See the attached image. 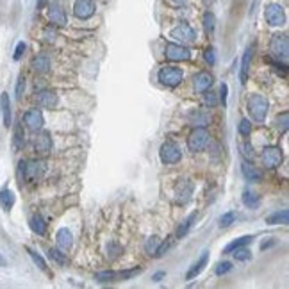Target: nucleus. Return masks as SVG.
I'll list each match as a JSON object with an SVG mask.
<instances>
[{"label":"nucleus","instance_id":"nucleus-1","mask_svg":"<svg viewBox=\"0 0 289 289\" xmlns=\"http://www.w3.org/2000/svg\"><path fill=\"white\" fill-rule=\"evenodd\" d=\"M43 171H45V163L43 161H20L18 163V173L23 180L34 182V180L41 179Z\"/></svg>","mask_w":289,"mask_h":289},{"label":"nucleus","instance_id":"nucleus-2","mask_svg":"<svg viewBox=\"0 0 289 289\" xmlns=\"http://www.w3.org/2000/svg\"><path fill=\"white\" fill-rule=\"evenodd\" d=\"M248 113L252 116V120H255L257 124H262L268 116V111H270V104L262 95H252L248 98Z\"/></svg>","mask_w":289,"mask_h":289},{"label":"nucleus","instance_id":"nucleus-3","mask_svg":"<svg viewBox=\"0 0 289 289\" xmlns=\"http://www.w3.org/2000/svg\"><path fill=\"white\" fill-rule=\"evenodd\" d=\"M270 52L277 61L288 63L289 59V38L286 34H275L270 41Z\"/></svg>","mask_w":289,"mask_h":289},{"label":"nucleus","instance_id":"nucleus-4","mask_svg":"<svg viewBox=\"0 0 289 289\" xmlns=\"http://www.w3.org/2000/svg\"><path fill=\"white\" fill-rule=\"evenodd\" d=\"M159 157L163 165H177L182 159V150L177 143L173 141H166L163 143V147L159 150Z\"/></svg>","mask_w":289,"mask_h":289},{"label":"nucleus","instance_id":"nucleus-5","mask_svg":"<svg viewBox=\"0 0 289 289\" xmlns=\"http://www.w3.org/2000/svg\"><path fill=\"white\" fill-rule=\"evenodd\" d=\"M157 79H159V83L166 87H175L179 86L182 83L184 74L180 72L179 68H175V66H165V68L159 70V74H157Z\"/></svg>","mask_w":289,"mask_h":289},{"label":"nucleus","instance_id":"nucleus-6","mask_svg":"<svg viewBox=\"0 0 289 289\" xmlns=\"http://www.w3.org/2000/svg\"><path fill=\"white\" fill-rule=\"evenodd\" d=\"M209 132H207L204 127H197L195 130H193L191 134H189L188 138V148L191 152H202L207 148V145H209Z\"/></svg>","mask_w":289,"mask_h":289},{"label":"nucleus","instance_id":"nucleus-7","mask_svg":"<svg viewBox=\"0 0 289 289\" xmlns=\"http://www.w3.org/2000/svg\"><path fill=\"white\" fill-rule=\"evenodd\" d=\"M264 18L271 27H282L286 25V11L280 4H268L264 9Z\"/></svg>","mask_w":289,"mask_h":289},{"label":"nucleus","instance_id":"nucleus-8","mask_svg":"<svg viewBox=\"0 0 289 289\" xmlns=\"http://www.w3.org/2000/svg\"><path fill=\"white\" fill-rule=\"evenodd\" d=\"M165 55L168 61H188L191 57V50L180 43H166Z\"/></svg>","mask_w":289,"mask_h":289},{"label":"nucleus","instance_id":"nucleus-9","mask_svg":"<svg viewBox=\"0 0 289 289\" xmlns=\"http://www.w3.org/2000/svg\"><path fill=\"white\" fill-rule=\"evenodd\" d=\"M170 36L175 38V40H179L180 43H193L197 41V31L188 25V23H179L177 27L171 29Z\"/></svg>","mask_w":289,"mask_h":289},{"label":"nucleus","instance_id":"nucleus-10","mask_svg":"<svg viewBox=\"0 0 289 289\" xmlns=\"http://www.w3.org/2000/svg\"><path fill=\"white\" fill-rule=\"evenodd\" d=\"M284 161V154L280 147H266L262 150V163L266 168H279Z\"/></svg>","mask_w":289,"mask_h":289},{"label":"nucleus","instance_id":"nucleus-11","mask_svg":"<svg viewBox=\"0 0 289 289\" xmlns=\"http://www.w3.org/2000/svg\"><path fill=\"white\" fill-rule=\"evenodd\" d=\"M23 124L29 130L32 132H38V130H41L43 124H45V120H43V115L40 109H29L25 115H23Z\"/></svg>","mask_w":289,"mask_h":289},{"label":"nucleus","instance_id":"nucleus-12","mask_svg":"<svg viewBox=\"0 0 289 289\" xmlns=\"http://www.w3.org/2000/svg\"><path fill=\"white\" fill-rule=\"evenodd\" d=\"M96 11V4L95 0H77L74 5V14L81 20H87L91 18Z\"/></svg>","mask_w":289,"mask_h":289},{"label":"nucleus","instance_id":"nucleus-13","mask_svg":"<svg viewBox=\"0 0 289 289\" xmlns=\"http://www.w3.org/2000/svg\"><path fill=\"white\" fill-rule=\"evenodd\" d=\"M209 257H211V253H209V250H204L202 255L198 257L197 262H193L191 268L188 270V273H186V280H193L197 279L200 273L204 271V268L207 266V262H209Z\"/></svg>","mask_w":289,"mask_h":289},{"label":"nucleus","instance_id":"nucleus-14","mask_svg":"<svg viewBox=\"0 0 289 289\" xmlns=\"http://www.w3.org/2000/svg\"><path fill=\"white\" fill-rule=\"evenodd\" d=\"M55 245H57V248L63 250V252L72 250V247H74V234L70 232V229L63 227V229L57 230V234H55Z\"/></svg>","mask_w":289,"mask_h":289},{"label":"nucleus","instance_id":"nucleus-15","mask_svg":"<svg viewBox=\"0 0 289 289\" xmlns=\"http://www.w3.org/2000/svg\"><path fill=\"white\" fill-rule=\"evenodd\" d=\"M193 182L188 179L180 180L179 184H177V189H175V195H177V202L179 204H188L189 200H191V195H193Z\"/></svg>","mask_w":289,"mask_h":289},{"label":"nucleus","instance_id":"nucleus-16","mask_svg":"<svg viewBox=\"0 0 289 289\" xmlns=\"http://www.w3.org/2000/svg\"><path fill=\"white\" fill-rule=\"evenodd\" d=\"M212 83H214V79L209 72H198L193 79V86H195V91L197 93H204L207 89H211Z\"/></svg>","mask_w":289,"mask_h":289},{"label":"nucleus","instance_id":"nucleus-17","mask_svg":"<svg viewBox=\"0 0 289 289\" xmlns=\"http://www.w3.org/2000/svg\"><path fill=\"white\" fill-rule=\"evenodd\" d=\"M253 50H255V46L250 45L243 54L241 70H239V81H241V84H247L248 81V72H250V64H252V59H253Z\"/></svg>","mask_w":289,"mask_h":289},{"label":"nucleus","instance_id":"nucleus-18","mask_svg":"<svg viewBox=\"0 0 289 289\" xmlns=\"http://www.w3.org/2000/svg\"><path fill=\"white\" fill-rule=\"evenodd\" d=\"M36 102H38V106L43 107V109H52V107L57 106L59 98H57V95H55L54 91H50V89H43V91H40L36 95Z\"/></svg>","mask_w":289,"mask_h":289},{"label":"nucleus","instance_id":"nucleus-19","mask_svg":"<svg viewBox=\"0 0 289 289\" xmlns=\"http://www.w3.org/2000/svg\"><path fill=\"white\" fill-rule=\"evenodd\" d=\"M0 111H2V122H4V127L9 128L11 122H13V111H11V100L7 93H0Z\"/></svg>","mask_w":289,"mask_h":289},{"label":"nucleus","instance_id":"nucleus-20","mask_svg":"<svg viewBox=\"0 0 289 289\" xmlns=\"http://www.w3.org/2000/svg\"><path fill=\"white\" fill-rule=\"evenodd\" d=\"M48 18H50V22L55 23V25H66V22H68L66 13H64L63 5H61L59 2H52V4L48 5Z\"/></svg>","mask_w":289,"mask_h":289},{"label":"nucleus","instance_id":"nucleus-21","mask_svg":"<svg viewBox=\"0 0 289 289\" xmlns=\"http://www.w3.org/2000/svg\"><path fill=\"white\" fill-rule=\"evenodd\" d=\"M34 150L38 154H48L52 150V138L48 132H41L38 134L34 138Z\"/></svg>","mask_w":289,"mask_h":289},{"label":"nucleus","instance_id":"nucleus-22","mask_svg":"<svg viewBox=\"0 0 289 289\" xmlns=\"http://www.w3.org/2000/svg\"><path fill=\"white\" fill-rule=\"evenodd\" d=\"M241 171H243V177L248 182H261L262 180V171L257 170L255 166L250 165L248 161H243V163H241Z\"/></svg>","mask_w":289,"mask_h":289},{"label":"nucleus","instance_id":"nucleus-23","mask_svg":"<svg viewBox=\"0 0 289 289\" xmlns=\"http://www.w3.org/2000/svg\"><path fill=\"white\" fill-rule=\"evenodd\" d=\"M188 120L191 125H197V127H206V125L211 124V116L207 115L206 111L195 109L188 115Z\"/></svg>","mask_w":289,"mask_h":289},{"label":"nucleus","instance_id":"nucleus-24","mask_svg":"<svg viewBox=\"0 0 289 289\" xmlns=\"http://www.w3.org/2000/svg\"><path fill=\"white\" fill-rule=\"evenodd\" d=\"M14 204H16V195H14L9 188L0 189V207H2L5 212H9L14 207Z\"/></svg>","mask_w":289,"mask_h":289},{"label":"nucleus","instance_id":"nucleus-25","mask_svg":"<svg viewBox=\"0 0 289 289\" xmlns=\"http://www.w3.org/2000/svg\"><path fill=\"white\" fill-rule=\"evenodd\" d=\"M29 227L34 234L38 236H45L46 234V221L43 220L41 214H32L31 220H29Z\"/></svg>","mask_w":289,"mask_h":289},{"label":"nucleus","instance_id":"nucleus-26","mask_svg":"<svg viewBox=\"0 0 289 289\" xmlns=\"http://www.w3.org/2000/svg\"><path fill=\"white\" fill-rule=\"evenodd\" d=\"M32 68L36 70L38 74H46L50 70V57L45 54H40L32 59Z\"/></svg>","mask_w":289,"mask_h":289},{"label":"nucleus","instance_id":"nucleus-27","mask_svg":"<svg viewBox=\"0 0 289 289\" xmlns=\"http://www.w3.org/2000/svg\"><path fill=\"white\" fill-rule=\"evenodd\" d=\"M195 220H197V212H191V214H189L188 218H186V220H184L182 223L179 225V229H177V234H175V238H177V239L186 238V236H188V232L191 230Z\"/></svg>","mask_w":289,"mask_h":289},{"label":"nucleus","instance_id":"nucleus-28","mask_svg":"<svg viewBox=\"0 0 289 289\" xmlns=\"http://www.w3.org/2000/svg\"><path fill=\"white\" fill-rule=\"evenodd\" d=\"M253 238H255V236H241V238L234 239V241H230V243L223 248V253H232L236 250V248H239V247H248V245H250L253 241Z\"/></svg>","mask_w":289,"mask_h":289},{"label":"nucleus","instance_id":"nucleus-29","mask_svg":"<svg viewBox=\"0 0 289 289\" xmlns=\"http://www.w3.org/2000/svg\"><path fill=\"white\" fill-rule=\"evenodd\" d=\"M266 223L268 225H288L289 211L288 209H282V211H277V212H273V214L266 216Z\"/></svg>","mask_w":289,"mask_h":289},{"label":"nucleus","instance_id":"nucleus-30","mask_svg":"<svg viewBox=\"0 0 289 289\" xmlns=\"http://www.w3.org/2000/svg\"><path fill=\"white\" fill-rule=\"evenodd\" d=\"M95 280L102 282V284H107V282H116V280H122V273L115 270H106V271H98L95 273Z\"/></svg>","mask_w":289,"mask_h":289},{"label":"nucleus","instance_id":"nucleus-31","mask_svg":"<svg viewBox=\"0 0 289 289\" xmlns=\"http://www.w3.org/2000/svg\"><path fill=\"white\" fill-rule=\"evenodd\" d=\"M241 200H243V204L248 207V209H257V207L261 206V197L253 191H248V189H245L243 191Z\"/></svg>","mask_w":289,"mask_h":289},{"label":"nucleus","instance_id":"nucleus-32","mask_svg":"<svg viewBox=\"0 0 289 289\" xmlns=\"http://www.w3.org/2000/svg\"><path fill=\"white\" fill-rule=\"evenodd\" d=\"M13 147H14V150H22V148L25 147V134H23V127L20 124L14 127Z\"/></svg>","mask_w":289,"mask_h":289},{"label":"nucleus","instance_id":"nucleus-33","mask_svg":"<svg viewBox=\"0 0 289 289\" xmlns=\"http://www.w3.org/2000/svg\"><path fill=\"white\" fill-rule=\"evenodd\" d=\"M202 23H204V31H206L207 34H214V29H216V18H214V14H212L211 11H207V13H204Z\"/></svg>","mask_w":289,"mask_h":289},{"label":"nucleus","instance_id":"nucleus-34","mask_svg":"<svg viewBox=\"0 0 289 289\" xmlns=\"http://www.w3.org/2000/svg\"><path fill=\"white\" fill-rule=\"evenodd\" d=\"M48 257H50L54 262H57L59 266L68 264V257L64 255V252L63 250H59V248H50V250H48Z\"/></svg>","mask_w":289,"mask_h":289},{"label":"nucleus","instance_id":"nucleus-35","mask_svg":"<svg viewBox=\"0 0 289 289\" xmlns=\"http://www.w3.org/2000/svg\"><path fill=\"white\" fill-rule=\"evenodd\" d=\"M27 253H29V257L32 259V262H34V264H36V266L40 268V270H41V271H46V270H48V266H46V261L43 259L41 255H40V253L34 252L32 248H27Z\"/></svg>","mask_w":289,"mask_h":289},{"label":"nucleus","instance_id":"nucleus-36","mask_svg":"<svg viewBox=\"0 0 289 289\" xmlns=\"http://www.w3.org/2000/svg\"><path fill=\"white\" fill-rule=\"evenodd\" d=\"M232 255H234V259H236V261H239V262H247V261H250V259H252V252H250L247 247L236 248L234 252H232Z\"/></svg>","mask_w":289,"mask_h":289},{"label":"nucleus","instance_id":"nucleus-37","mask_svg":"<svg viewBox=\"0 0 289 289\" xmlns=\"http://www.w3.org/2000/svg\"><path fill=\"white\" fill-rule=\"evenodd\" d=\"M238 132H239V136H241V138H248V136L252 134V122H250V120H247V118L241 120V122H239V125H238Z\"/></svg>","mask_w":289,"mask_h":289},{"label":"nucleus","instance_id":"nucleus-38","mask_svg":"<svg viewBox=\"0 0 289 289\" xmlns=\"http://www.w3.org/2000/svg\"><path fill=\"white\" fill-rule=\"evenodd\" d=\"M236 218H238V212L236 211H229V212H223L220 218V227L221 229H227V227H230V225L234 223Z\"/></svg>","mask_w":289,"mask_h":289},{"label":"nucleus","instance_id":"nucleus-39","mask_svg":"<svg viewBox=\"0 0 289 289\" xmlns=\"http://www.w3.org/2000/svg\"><path fill=\"white\" fill-rule=\"evenodd\" d=\"M239 152H241V156L245 157V161H252L253 159V147H252V143H248V141H245V143H239Z\"/></svg>","mask_w":289,"mask_h":289},{"label":"nucleus","instance_id":"nucleus-40","mask_svg":"<svg viewBox=\"0 0 289 289\" xmlns=\"http://www.w3.org/2000/svg\"><path fill=\"white\" fill-rule=\"evenodd\" d=\"M173 247V238H168L166 239V241H163V243H159V247H157V250H156V253H154V255H157V257H161V255H165L166 252H168V250H170V248Z\"/></svg>","mask_w":289,"mask_h":289},{"label":"nucleus","instance_id":"nucleus-41","mask_svg":"<svg viewBox=\"0 0 289 289\" xmlns=\"http://www.w3.org/2000/svg\"><path fill=\"white\" fill-rule=\"evenodd\" d=\"M230 270H232V262H229V261L218 262V264H216V268H214V273L218 277H221V275H227Z\"/></svg>","mask_w":289,"mask_h":289},{"label":"nucleus","instance_id":"nucleus-42","mask_svg":"<svg viewBox=\"0 0 289 289\" xmlns=\"http://www.w3.org/2000/svg\"><path fill=\"white\" fill-rule=\"evenodd\" d=\"M159 243H161V239L157 238V236H152V238L147 239V243H145V250H147L148 253H156Z\"/></svg>","mask_w":289,"mask_h":289},{"label":"nucleus","instance_id":"nucleus-43","mask_svg":"<svg viewBox=\"0 0 289 289\" xmlns=\"http://www.w3.org/2000/svg\"><path fill=\"white\" fill-rule=\"evenodd\" d=\"M23 91H25V77L20 75L18 81H16V87H14V96H16V100H22Z\"/></svg>","mask_w":289,"mask_h":289},{"label":"nucleus","instance_id":"nucleus-44","mask_svg":"<svg viewBox=\"0 0 289 289\" xmlns=\"http://www.w3.org/2000/svg\"><path fill=\"white\" fill-rule=\"evenodd\" d=\"M275 124H277V127L282 130V132H286V130H288V125H289V115L288 113H282V115L277 116Z\"/></svg>","mask_w":289,"mask_h":289},{"label":"nucleus","instance_id":"nucleus-45","mask_svg":"<svg viewBox=\"0 0 289 289\" xmlns=\"http://www.w3.org/2000/svg\"><path fill=\"white\" fill-rule=\"evenodd\" d=\"M206 95H204V104L209 107H214L216 104H218V98H216V93H212L211 89H207V91H204Z\"/></svg>","mask_w":289,"mask_h":289},{"label":"nucleus","instance_id":"nucleus-46","mask_svg":"<svg viewBox=\"0 0 289 289\" xmlns=\"http://www.w3.org/2000/svg\"><path fill=\"white\" fill-rule=\"evenodd\" d=\"M25 48H27V45H25L23 41H18V45L14 46L13 59H14V61H20V59H22V55L25 54Z\"/></svg>","mask_w":289,"mask_h":289},{"label":"nucleus","instance_id":"nucleus-47","mask_svg":"<svg viewBox=\"0 0 289 289\" xmlns=\"http://www.w3.org/2000/svg\"><path fill=\"white\" fill-rule=\"evenodd\" d=\"M204 59H206L207 63L211 64V66L216 63V55H214V48H212V46H209V48H206V52H204Z\"/></svg>","mask_w":289,"mask_h":289},{"label":"nucleus","instance_id":"nucleus-48","mask_svg":"<svg viewBox=\"0 0 289 289\" xmlns=\"http://www.w3.org/2000/svg\"><path fill=\"white\" fill-rule=\"evenodd\" d=\"M107 250H109V257H111V259H115V257H118L120 252H122V247H120L118 243H111L109 247H107Z\"/></svg>","mask_w":289,"mask_h":289},{"label":"nucleus","instance_id":"nucleus-49","mask_svg":"<svg viewBox=\"0 0 289 289\" xmlns=\"http://www.w3.org/2000/svg\"><path fill=\"white\" fill-rule=\"evenodd\" d=\"M227 95H229V86L227 84H221V87H220V102H221V106H227Z\"/></svg>","mask_w":289,"mask_h":289},{"label":"nucleus","instance_id":"nucleus-50","mask_svg":"<svg viewBox=\"0 0 289 289\" xmlns=\"http://www.w3.org/2000/svg\"><path fill=\"white\" fill-rule=\"evenodd\" d=\"M165 277H166L165 271H157V273H154V277H152V280H154V282H161V280L165 279Z\"/></svg>","mask_w":289,"mask_h":289},{"label":"nucleus","instance_id":"nucleus-51","mask_svg":"<svg viewBox=\"0 0 289 289\" xmlns=\"http://www.w3.org/2000/svg\"><path fill=\"white\" fill-rule=\"evenodd\" d=\"M46 4H48V0H38V2H36V9H38V11H41Z\"/></svg>","mask_w":289,"mask_h":289},{"label":"nucleus","instance_id":"nucleus-52","mask_svg":"<svg viewBox=\"0 0 289 289\" xmlns=\"http://www.w3.org/2000/svg\"><path fill=\"white\" fill-rule=\"evenodd\" d=\"M271 245H273V241H264V243L261 245V250H268V248H270Z\"/></svg>","mask_w":289,"mask_h":289},{"label":"nucleus","instance_id":"nucleus-53","mask_svg":"<svg viewBox=\"0 0 289 289\" xmlns=\"http://www.w3.org/2000/svg\"><path fill=\"white\" fill-rule=\"evenodd\" d=\"M173 4H177V5H184V4H186V0H173Z\"/></svg>","mask_w":289,"mask_h":289},{"label":"nucleus","instance_id":"nucleus-54","mask_svg":"<svg viewBox=\"0 0 289 289\" xmlns=\"http://www.w3.org/2000/svg\"><path fill=\"white\" fill-rule=\"evenodd\" d=\"M5 264H7V262H5V259L2 255H0V266H5Z\"/></svg>","mask_w":289,"mask_h":289}]
</instances>
